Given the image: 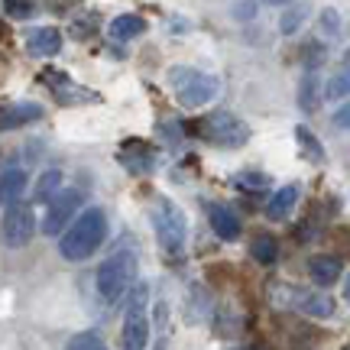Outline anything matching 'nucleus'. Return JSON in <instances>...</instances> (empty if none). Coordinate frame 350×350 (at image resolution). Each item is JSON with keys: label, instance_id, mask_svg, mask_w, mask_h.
<instances>
[{"label": "nucleus", "instance_id": "f257e3e1", "mask_svg": "<svg viewBox=\"0 0 350 350\" xmlns=\"http://www.w3.org/2000/svg\"><path fill=\"white\" fill-rule=\"evenodd\" d=\"M104 237H107V214L100 211V208H88V211H81L75 221L62 230L59 253H62L68 262H81L104 243Z\"/></svg>", "mask_w": 350, "mask_h": 350}, {"label": "nucleus", "instance_id": "f03ea898", "mask_svg": "<svg viewBox=\"0 0 350 350\" xmlns=\"http://www.w3.org/2000/svg\"><path fill=\"white\" fill-rule=\"evenodd\" d=\"M98 292L104 301H120L137 282V250H117L98 266Z\"/></svg>", "mask_w": 350, "mask_h": 350}, {"label": "nucleus", "instance_id": "7ed1b4c3", "mask_svg": "<svg viewBox=\"0 0 350 350\" xmlns=\"http://www.w3.org/2000/svg\"><path fill=\"white\" fill-rule=\"evenodd\" d=\"M169 85H172L175 98L182 107H204L217 98V78L204 75V72H195V68H172L169 72Z\"/></svg>", "mask_w": 350, "mask_h": 350}, {"label": "nucleus", "instance_id": "20e7f679", "mask_svg": "<svg viewBox=\"0 0 350 350\" xmlns=\"http://www.w3.org/2000/svg\"><path fill=\"white\" fill-rule=\"evenodd\" d=\"M146 308H150V292H146V286H137L126 301L120 350H146V344H150V312Z\"/></svg>", "mask_w": 350, "mask_h": 350}, {"label": "nucleus", "instance_id": "39448f33", "mask_svg": "<svg viewBox=\"0 0 350 350\" xmlns=\"http://www.w3.org/2000/svg\"><path fill=\"white\" fill-rule=\"evenodd\" d=\"M152 227H156V240L165 253H182L185 247V237H188V221L182 208L175 201H159L152 208Z\"/></svg>", "mask_w": 350, "mask_h": 350}, {"label": "nucleus", "instance_id": "423d86ee", "mask_svg": "<svg viewBox=\"0 0 350 350\" xmlns=\"http://www.w3.org/2000/svg\"><path fill=\"white\" fill-rule=\"evenodd\" d=\"M198 133L208 139V143H214V146H224V150H237V146H243V143H247V137H250L247 124H243V120H237L230 111L208 113V117L198 124Z\"/></svg>", "mask_w": 350, "mask_h": 350}, {"label": "nucleus", "instance_id": "0eeeda50", "mask_svg": "<svg viewBox=\"0 0 350 350\" xmlns=\"http://www.w3.org/2000/svg\"><path fill=\"white\" fill-rule=\"evenodd\" d=\"M78 208H81V191L78 188H59L49 198V208H46V217H42V234L59 237L78 217Z\"/></svg>", "mask_w": 350, "mask_h": 350}, {"label": "nucleus", "instance_id": "6e6552de", "mask_svg": "<svg viewBox=\"0 0 350 350\" xmlns=\"http://www.w3.org/2000/svg\"><path fill=\"white\" fill-rule=\"evenodd\" d=\"M0 234H3V243H7V247H26V243L33 240V234H36V214H33V208L23 204V201L10 204L7 214H3Z\"/></svg>", "mask_w": 350, "mask_h": 350}, {"label": "nucleus", "instance_id": "1a4fd4ad", "mask_svg": "<svg viewBox=\"0 0 350 350\" xmlns=\"http://www.w3.org/2000/svg\"><path fill=\"white\" fill-rule=\"evenodd\" d=\"M208 221H211V227H214V234L221 240H237L240 237V217L227 204H217V201H211L208 204Z\"/></svg>", "mask_w": 350, "mask_h": 350}, {"label": "nucleus", "instance_id": "9d476101", "mask_svg": "<svg viewBox=\"0 0 350 350\" xmlns=\"http://www.w3.org/2000/svg\"><path fill=\"white\" fill-rule=\"evenodd\" d=\"M26 49L33 55H39V59H49V55H55L62 49V33L55 26H39V29H33L26 36Z\"/></svg>", "mask_w": 350, "mask_h": 350}, {"label": "nucleus", "instance_id": "9b49d317", "mask_svg": "<svg viewBox=\"0 0 350 350\" xmlns=\"http://www.w3.org/2000/svg\"><path fill=\"white\" fill-rule=\"evenodd\" d=\"M26 191V172L23 169H7L0 172V204H16Z\"/></svg>", "mask_w": 350, "mask_h": 350}, {"label": "nucleus", "instance_id": "f8f14e48", "mask_svg": "<svg viewBox=\"0 0 350 350\" xmlns=\"http://www.w3.org/2000/svg\"><path fill=\"white\" fill-rule=\"evenodd\" d=\"M340 269L344 266H340L338 256H312V262H308V273L318 286H334L340 279Z\"/></svg>", "mask_w": 350, "mask_h": 350}, {"label": "nucleus", "instance_id": "ddd939ff", "mask_svg": "<svg viewBox=\"0 0 350 350\" xmlns=\"http://www.w3.org/2000/svg\"><path fill=\"white\" fill-rule=\"evenodd\" d=\"M299 204V185H286L279 188L273 198H269V204H266V214L273 217V221H282V217H288L292 214V208Z\"/></svg>", "mask_w": 350, "mask_h": 350}, {"label": "nucleus", "instance_id": "4468645a", "mask_svg": "<svg viewBox=\"0 0 350 350\" xmlns=\"http://www.w3.org/2000/svg\"><path fill=\"white\" fill-rule=\"evenodd\" d=\"M295 301L305 314L312 318H331L334 314V301L331 295H318V292H295Z\"/></svg>", "mask_w": 350, "mask_h": 350}, {"label": "nucleus", "instance_id": "2eb2a0df", "mask_svg": "<svg viewBox=\"0 0 350 350\" xmlns=\"http://www.w3.org/2000/svg\"><path fill=\"white\" fill-rule=\"evenodd\" d=\"M42 117V107L39 104H16V107H7L0 113V130H10V126H23L29 120H39Z\"/></svg>", "mask_w": 350, "mask_h": 350}, {"label": "nucleus", "instance_id": "dca6fc26", "mask_svg": "<svg viewBox=\"0 0 350 350\" xmlns=\"http://www.w3.org/2000/svg\"><path fill=\"white\" fill-rule=\"evenodd\" d=\"M139 33H146V20L137 16V13H124V16H117L111 23V36L126 42V39H137Z\"/></svg>", "mask_w": 350, "mask_h": 350}, {"label": "nucleus", "instance_id": "f3484780", "mask_svg": "<svg viewBox=\"0 0 350 350\" xmlns=\"http://www.w3.org/2000/svg\"><path fill=\"white\" fill-rule=\"evenodd\" d=\"M250 253L256 262L269 266V262H275V256H279V243H275L273 234H256V237L250 240Z\"/></svg>", "mask_w": 350, "mask_h": 350}, {"label": "nucleus", "instance_id": "a211bd4d", "mask_svg": "<svg viewBox=\"0 0 350 350\" xmlns=\"http://www.w3.org/2000/svg\"><path fill=\"white\" fill-rule=\"evenodd\" d=\"M318 100H321V85H318V75H314V72H308V75H305V81H301V88H299L301 111H314V107H318Z\"/></svg>", "mask_w": 350, "mask_h": 350}, {"label": "nucleus", "instance_id": "6ab92c4d", "mask_svg": "<svg viewBox=\"0 0 350 350\" xmlns=\"http://www.w3.org/2000/svg\"><path fill=\"white\" fill-rule=\"evenodd\" d=\"M62 188V172L59 169H49V172H42L39 175V182L36 188H33V195H36V201H49L55 191Z\"/></svg>", "mask_w": 350, "mask_h": 350}, {"label": "nucleus", "instance_id": "aec40b11", "mask_svg": "<svg viewBox=\"0 0 350 350\" xmlns=\"http://www.w3.org/2000/svg\"><path fill=\"white\" fill-rule=\"evenodd\" d=\"M295 139H299V146H301V152L312 159V163H321L325 159V150H321V143H318V137H314L308 126H299L295 130Z\"/></svg>", "mask_w": 350, "mask_h": 350}, {"label": "nucleus", "instance_id": "412c9836", "mask_svg": "<svg viewBox=\"0 0 350 350\" xmlns=\"http://www.w3.org/2000/svg\"><path fill=\"white\" fill-rule=\"evenodd\" d=\"M65 350H107L104 338L94 334V331H85V334H75V338L65 344Z\"/></svg>", "mask_w": 350, "mask_h": 350}, {"label": "nucleus", "instance_id": "4be33fe9", "mask_svg": "<svg viewBox=\"0 0 350 350\" xmlns=\"http://www.w3.org/2000/svg\"><path fill=\"white\" fill-rule=\"evenodd\" d=\"M347 94H350V72H347V68H340L338 75L325 85V98L338 100V98H347Z\"/></svg>", "mask_w": 350, "mask_h": 350}, {"label": "nucleus", "instance_id": "5701e85b", "mask_svg": "<svg viewBox=\"0 0 350 350\" xmlns=\"http://www.w3.org/2000/svg\"><path fill=\"white\" fill-rule=\"evenodd\" d=\"M3 7H7V13H10L13 20H26V16H33V0H3Z\"/></svg>", "mask_w": 350, "mask_h": 350}, {"label": "nucleus", "instance_id": "b1692460", "mask_svg": "<svg viewBox=\"0 0 350 350\" xmlns=\"http://www.w3.org/2000/svg\"><path fill=\"white\" fill-rule=\"evenodd\" d=\"M301 20H305V10H301V7H292V10L282 16V23H279V26H282V33L288 36V33H295V29H299Z\"/></svg>", "mask_w": 350, "mask_h": 350}, {"label": "nucleus", "instance_id": "393cba45", "mask_svg": "<svg viewBox=\"0 0 350 350\" xmlns=\"http://www.w3.org/2000/svg\"><path fill=\"white\" fill-rule=\"evenodd\" d=\"M321 29H325L327 36H334V33H338V29H340L338 13H334V10H325V13H321Z\"/></svg>", "mask_w": 350, "mask_h": 350}, {"label": "nucleus", "instance_id": "a878e982", "mask_svg": "<svg viewBox=\"0 0 350 350\" xmlns=\"http://www.w3.org/2000/svg\"><path fill=\"white\" fill-rule=\"evenodd\" d=\"M334 124L344 126V130H350V104H344V107L334 113Z\"/></svg>", "mask_w": 350, "mask_h": 350}, {"label": "nucleus", "instance_id": "bb28decb", "mask_svg": "<svg viewBox=\"0 0 350 350\" xmlns=\"http://www.w3.org/2000/svg\"><path fill=\"white\" fill-rule=\"evenodd\" d=\"M240 185H256V188H262L266 185V178H262V175H240Z\"/></svg>", "mask_w": 350, "mask_h": 350}, {"label": "nucleus", "instance_id": "cd10ccee", "mask_svg": "<svg viewBox=\"0 0 350 350\" xmlns=\"http://www.w3.org/2000/svg\"><path fill=\"white\" fill-rule=\"evenodd\" d=\"M344 68H347V72H350V49L344 52Z\"/></svg>", "mask_w": 350, "mask_h": 350}, {"label": "nucleus", "instance_id": "c85d7f7f", "mask_svg": "<svg viewBox=\"0 0 350 350\" xmlns=\"http://www.w3.org/2000/svg\"><path fill=\"white\" fill-rule=\"evenodd\" d=\"M344 295L350 299V275H347V282H344Z\"/></svg>", "mask_w": 350, "mask_h": 350}, {"label": "nucleus", "instance_id": "c756f323", "mask_svg": "<svg viewBox=\"0 0 350 350\" xmlns=\"http://www.w3.org/2000/svg\"><path fill=\"white\" fill-rule=\"evenodd\" d=\"M269 3H286V0H269Z\"/></svg>", "mask_w": 350, "mask_h": 350}]
</instances>
